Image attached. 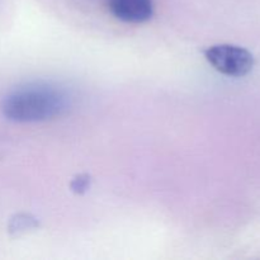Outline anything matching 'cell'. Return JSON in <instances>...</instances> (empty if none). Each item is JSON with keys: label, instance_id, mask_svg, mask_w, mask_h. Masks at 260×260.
<instances>
[{"label": "cell", "instance_id": "1", "mask_svg": "<svg viewBox=\"0 0 260 260\" xmlns=\"http://www.w3.org/2000/svg\"><path fill=\"white\" fill-rule=\"evenodd\" d=\"M69 108V95L63 89L48 83L19 86L5 96L3 113L10 121L37 122L55 118Z\"/></svg>", "mask_w": 260, "mask_h": 260}, {"label": "cell", "instance_id": "2", "mask_svg": "<svg viewBox=\"0 0 260 260\" xmlns=\"http://www.w3.org/2000/svg\"><path fill=\"white\" fill-rule=\"evenodd\" d=\"M208 62L228 76H245L253 70L254 57L246 48L234 45H215L205 52Z\"/></svg>", "mask_w": 260, "mask_h": 260}, {"label": "cell", "instance_id": "3", "mask_svg": "<svg viewBox=\"0 0 260 260\" xmlns=\"http://www.w3.org/2000/svg\"><path fill=\"white\" fill-rule=\"evenodd\" d=\"M112 14L127 23H142L154 13L152 0H108Z\"/></svg>", "mask_w": 260, "mask_h": 260}]
</instances>
